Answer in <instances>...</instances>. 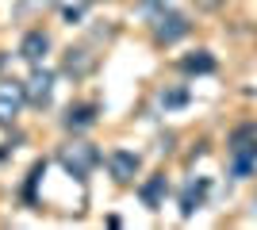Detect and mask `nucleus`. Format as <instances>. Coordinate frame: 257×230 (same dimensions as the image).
Masks as SVG:
<instances>
[{"instance_id":"1","label":"nucleus","mask_w":257,"mask_h":230,"mask_svg":"<svg viewBox=\"0 0 257 230\" xmlns=\"http://www.w3.org/2000/svg\"><path fill=\"white\" fill-rule=\"evenodd\" d=\"M226 153H230V176H249L257 169V123H242L226 138Z\"/></svg>"},{"instance_id":"2","label":"nucleus","mask_w":257,"mask_h":230,"mask_svg":"<svg viewBox=\"0 0 257 230\" xmlns=\"http://www.w3.org/2000/svg\"><path fill=\"white\" fill-rule=\"evenodd\" d=\"M58 157H62V165L77 176V180H85V176L92 173L100 161H104V157L96 153V146H88V142H73V146H65Z\"/></svg>"},{"instance_id":"3","label":"nucleus","mask_w":257,"mask_h":230,"mask_svg":"<svg viewBox=\"0 0 257 230\" xmlns=\"http://www.w3.org/2000/svg\"><path fill=\"white\" fill-rule=\"evenodd\" d=\"M188 35V20H184L181 12H158L154 16V39H158L161 46H169V43H177V39H184Z\"/></svg>"},{"instance_id":"4","label":"nucleus","mask_w":257,"mask_h":230,"mask_svg":"<svg viewBox=\"0 0 257 230\" xmlns=\"http://www.w3.org/2000/svg\"><path fill=\"white\" fill-rule=\"evenodd\" d=\"M23 100H27V88L20 81H0V123H16Z\"/></svg>"},{"instance_id":"5","label":"nucleus","mask_w":257,"mask_h":230,"mask_svg":"<svg viewBox=\"0 0 257 230\" xmlns=\"http://www.w3.org/2000/svg\"><path fill=\"white\" fill-rule=\"evenodd\" d=\"M104 161H107V173L115 176L119 184H131V180H135V173H139V165H142L139 153H131V150H111Z\"/></svg>"},{"instance_id":"6","label":"nucleus","mask_w":257,"mask_h":230,"mask_svg":"<svg viewBox=\"0 0 257 230\" xmlns=\"http://www.w3.org/2000/svg\"><path fill=\"white\" fill-rule=\"evenodd\" d=\"M207 176H196V180H188V184L181 188V215L184 219H192L196 211L204 207V199H207Z\"/></svg>"},{"instance_id":"7","label":"nucleus","mask_w":257,"mask_h":230,"mask_svg":"<svg viewBox=\"0 0 257 230\" xmlns=\"http://www.w3.org/2000/svg\"><path fill=\"white\" fill-rule=\"evenodd\" d=\"M23 88H27V100L43 108V104H50V92H54V73H50V69H35V77H31V81H27Z\"/></svg>"},{"instance_id":"8","label":"nucleus","mask_w":257,"mask_h":230,"mask_svg":"<svg viewBox=\"0 0 257 230\" xmlns=\"http://www.w3.org/2000/svg\"><path fill=\"white\" fill-rule=\"evenodd\" d=\"M165 192H169V180H165V173H154L146 184L139 188V196H142V203L150 211H158L161 207V199H165Z\"/></svg>"},{"instance_id":"9","label":"nucleus","mask_w":257,"mask_h":230,"mask_svg":"<svg viewBox=\"0 0 257 230\" xmlns=\"http://www.w3.org/2000/svg\"><path fill=\"white\" fill-rule=\"evenodd\" d=\"M46 50H50V39H46V31H27L20 43V54L27 58V62H43Z\"/></svg>"},{"instance_id":"10","label":"nucleus","mask_w":257,"mask_h":230,"mask_svg":"<svg viewBox=\"0 0 257 230\" xmlns=\"http://www.w3.org/2000/svg\"><path fill=\"white\" fill-rule=\"evenodd\" d=\"M92 123H96V104H73L65 111V127L69 131H88Z\"/></svg>"},{"instance_id":"11","label":"nucleus","mask_w":257,"mask_h":230,"mask_svg":"<svg viewBox=\"0 0 257 230\" xmlns=\"http://www.w3.org/2000/svg\"><path fill=\"white\" fill-rule=\"evenodd\" d=\"M184 73H215V58L207 54V50H196V54H188L181 62Z\"/></svg>"},{"instance_id":"12","label":"nucleus","mask_w":257,"mask_h":230,"mask_svg":"<svg viewBox=\"0 0 257 230\" xmlns=\"http://www.w3.org/2000/svg\"><path fill=\"white\" fill-rule=\"evenodd\" d=\"M65 69L73 77H85L88 69H92V54H88V50H69V54H65Z\"/></svg>"},{"instance_id":"13","label":"nucleus","mask_w":257,"mask_h":230,"mask_svg":"<svg viewBox=\"0 0 257 230\" xmlns=\"http://www.w3.org/2000/svg\"><path fill=\"white\" fill-rule=\"evenodd\" d=\"M188 104V88H173V92H161V108H181Z\"/></svg>"},{"instance_id":"14","label":"nucleus","mask_w":257,"mask_h":230,"mask_svg":"<svg viewBox=\"0 0 257 230\" xmlns=\"http://www.w3.org/2000/svg\"><path fill=\"white\" fill-rule=\"evenodd\" d=\"M85 8H88V0H73V4H65V20L77 23L81 16H85Z\"/></svg>"}]
</instances>
